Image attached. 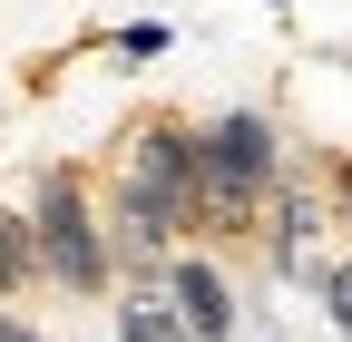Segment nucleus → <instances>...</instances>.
I'll return each instance as SVG.
<instances>
[{"mask_svg": "<svg viewBox=\"0 0 352 342\" xmlns=\"http://www.w3.org/2000/svg\"><path fill=\"white\" fill-rule=\"evenodd\" d=\"M127 216H147L157 235L196 216V137L186 127H147L127 147Z\"/></svg>", "mask_w": 352, "mask_h": 342, "instance_id": "nucleus-1", "label": "nucleus"}, {"mask_svg": "<svg viewBox=\"0 0 352 342\" xmlns=\"http://www.w3.org/2000/svg\"><path fill=\"white\" fill-rule=\"evenodd\" d=\"M30 235H39V264H50L69 293H98V284H108V235L88 225L78 176H50V186H39V216H30Z\"/></svg>", "mask_w": 352, "mask_h": 342, "instance_id": "nucleus-2", "label": "nucleus"}, {"mask_svg": "<svg viewBox=\"0 0 352 342\" xmlns=\"http://www.w3.org/2000/svg\"><path fill=\"white\" fill-rule=\"evenodd\" d=\"M166 284H176V323H186L196 342H226V332H235V293H226V274H215V264H196V254H186Z\"/></svg>", "mask_w": 352, "mask_h": 342, "instance_id": "nucleus-3", "label": "nucleus"}, {"mask_svg": "<svg viewBox=\"0 0 352 342\" xmlns=\"http://www.w3.org/2000/svg\"><path fill=\"white\" fill-rule=\"evenodd\" d=\"M118 332H127V342H196L186 323H176V304H147V293H138V304H118Z\"/></svg>", "mask_w": 352, "mask_h": 342, "instance_id": "nucleus-4", "label": "nucleus"}, {"mask_svg": "<svg viewBox=\"0 0 352 342\" xmlns=\"http://www.w3.org/2000/svg\"><path fill=\"white\" fill-rule=\"evenodd\" d=\"M30 274H39V235H30L20 216H0V293L30 284Z\"/></svg>", "mask_w": 352, "mask_h": 342, "instance_id": "nucleus-5", "label": "nucleus"}, {"mask_svg": "<svg viewBox=\"0 0 352 342\" xmlns=\"http://www.w3.org/2000/svg\"><path fill=\"white\" fill-rule=\"evenodd\" d=\"M323 293H333V323L352 332V264H333V274H323Z\"/></svg>", "mask_w": 352, "mask_h": 342, "instance_id": "nucleus-6", "label": "nucleus"}, {"mask_svg": "<svg viewBox=\"0 0 352 342\" xmlns=\"http://www.w3.org/2000/svg\"><path fill=\"white\" fill-rule=\"evenodd\" d=\"M0 342H39V332H30V323H0Z\"/></svg>", "mask_w": 352, "mask_h": 342, "instance_id": "nucleus-7", "label": "nucleus"}]
</instances>
